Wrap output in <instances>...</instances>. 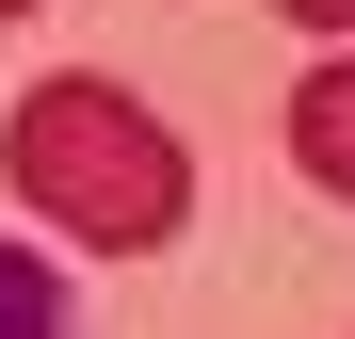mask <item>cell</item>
<instances>
[{"label": "cell", "mask_w": 355, "mask_h": 339, "mask_svg": "<svg viewBox=\"0 0 355 339\" xmlns=\"http://www.w3.org/2000/svg\"><path fill=\"white\" fill-rule=\"evenodd\" d=\"M0 178L65 226V243H97V259H146V243L194 226V162H178V130L130 81H33L17 130H0Z\"/></svg>", "instance_id": "obj_1"}, {"label": "cell", "mask_w": 355, "mask_h": 339, "mask_svg": "<svg viewBox=\"0 0 355 339\" xmlns=\"http://www.w3.org/2000/svg\"><path fill=\"white\" fill-rule=\"evenodd\" d=\"M291 162L355 210V49H339V65H307V97H291Z\"/></svg>", "instance_id": "obj_2"}, {"label": "cell", "mask_w": 355, "mask_h": 339, "mask_svg": "<svg viewBox=\"0 0 355 339\" xmlns=\"http://www.w3.org/2000/svg\"><path fill=\"white\" fill-rule=\"evenodd\" d=\"M0 339H81V291H65L33 243H0Z\"/></svg>", "instance_id": "obj_3"}, {"label": "cell", "mask_w": 355, "mask_h": 339, "mask_svg": "<svg viewBox=\"0 0 355 339\" xmlns=\"http://www.w3.org/2000/svg\"><path fill=\"white\" fill-rule=\"evenodd\" d=\"M275 17H291V33H355V0H275Z\"/></svg>", "instance_id": "obj_4"}, {"label": "cell", "mask_w": 355, "mask_h": 339, "mask_svg": "<svg viewBox=\"0 0 355 339\" xmlns=\"http://www.w3.org/2000/svg\"><path fill=\"white\" fill-rule=\"evenodd\" d=\"M0 17H49V0H0Z\"/></svg>", "instance_id": "obj_5"}]
</instances>
